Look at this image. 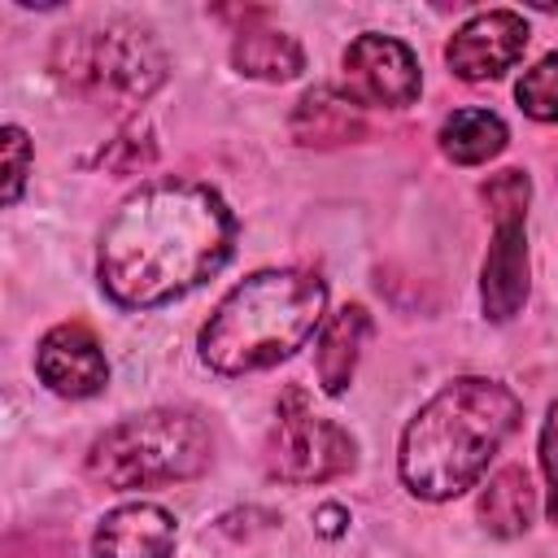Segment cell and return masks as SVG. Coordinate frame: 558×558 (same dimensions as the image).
<instances>
[{
	"instance_id": "1",
	"label": "cell",
	"mask_w": 558,
	"mask_h": 558,
	"mask_svg": "<svg viewBox=\"0 0 558 558\" xmlns=\"http://www.w3.org/2000/svg\"><path fill=\"white\" fill-rule=\"evenodd\" d=\"M235 244V218L201 183L135 192L100 240V283L126 310L161 305L209 279Z\"/></svg>"
},
{
	"instance_id": "2",
	"label": "cell",
	"mask_w": 558,
	"mask_h": 558,
	"mask_svg": "<svg viewBox=\"0 0 558 558\" xmlns=\"http://www.w3.org/2000/svg\"><path fill=\"white\" fill-rule=\"evenodd\" d=\"M519 423V397L493 379L445 384L401 436V480L427 501L471 488Z\"/></svg>"
},
{
	"instance_id": "3",
	"label": "cell",
	"mask_w": 558,
	"mask_h": 558,
	"mask_svg": "<svg viewBox=\"0 0 558 558\" xmlns=\"http://www.w3.org/2000/svg\"><path fill=\"white\" fill-rule=\"evenodd\" d=\"M323 305V279L305 270H262L214 310L201 331V357L222 375L275 366L314 336Z\"/></svg>"
},
{
	"instance_id": "4",
	"label": "cell",
	"mask_w": 558,
	"mask_h": 558,
	"mask_svg": "<svg viewBox=\"0 0 558 558\" xmlns=\"http://www.w3.org/2000/svg\"><path fill=\"white\" fill-rule=\"evenodd\" d=\"M209 466V432L187 410H148L109 427L92 453L87 471L105 488H153L192 480Z\"/></svg>"
},
{
	"instance_id": "5",
	"label": "cell",
	"mask_w": 558,
	"mask_h": 558,
	"mask_svg": "<svg viewBox=\"0 0 558 558\" xmlns=\"http://www.w3.org/2000/svg\"><path fill=\"white\" fill-rule=\"evenodd\" d=\"M52 65L74 92L113 105H135L166 78V52L157 39L126 22L65 35Z\"/></svg>"
},
{
	"instance_id": "6",
	"label": "cell",
	"mask_w": 558,
	"mask_h": 558,
	"mask_svg": "<svg viewBox=\"0 0 558 558\" xmlns=\"http://www.w3.org/2000/svg\"><path fill=\"white\" fill-rule=\"evenodd\" d=\"M353 466V436L318 418L301 388L279 397V423L266 440V471L283 484H323Z\"/></svg>"
},
{
	"instance_id": "7",
	"label": "cell",
	"mask_w": 558,
	"mask_h": 558,
	"mask_svg": "<svg viewBox=\"0 0 558 558\" xmlns=\"http://www.w3.org/2000/svg\"><path fill=\"white\" fill-rule=\"evenodd\" d=\"M418 96V61L392 35H357L344 52V100L401 109Z\"/></svg>"
},
{
	"instance_id": "8",
	"label": "cell",
	"mask_w": 558,
	"mask_h": 558,
	"mask_svg": "<svg viewBox=\"0 0 558 558\" xmlns=\"http://www.w3.org/2000/svg\"><path fill=\"white\" fill-rule=\"evenodd\" d=\"M527 48V22L510 9H488V13H475L445 48L449 57V70L466 83H480V78H497L501 70H510Z\"/></svg>"
},
{
	"instance_id": "9",
	"label": "cell",
	"mask_w": 558,
	"mask_h": 558,
	"mask_svg": "<svg viewBox=\"0 0 558 558\" xmlns=\"http://www.w3.org/2000/svg\"><path fill=\"white\" fill-rule=\"evenodd\" d=\"M35 366H39V379H44L52 392H61V397H92V392H100L105 379H109L105 353H100L96 336H92L83 323H61V327H52V331L39 340Z\"/></svg>"
},
{
	"instance_id": "10",
	"label": "cell",
	"mask_w": 558,
	"mask_h": 558,
	"mask_svg": "<svg viewBox=\"0 0 558 558\" xmlns=\"http://www.w3.org/2000/svg\"><path fill=\"white\" fill-rule=\"evenodd\" d=\"M480 296H484V314L497 318V323L514 318L519 305L527 301V240H523V222H497V235H493L488 257H484Z\"/></svg>"
},
{
	"instance_id": "11",
	"label": "cell",
	"mask_w": 558,
	"mask_h": 558,
	"mask_svg": "<svg viewBox=\"0 0 558 558\" xmlns=\"http://www.w3.org/2000/svg\"><path fill=\"white\" fill-rule=\"evenodd\" d=\"M96 558H170L174 549V519L161 506H122L100 519L96 527Z\"/></svg>"
},
{
	"instance_id": "12",
	"label": "cell",
	"mask_w": 558,
	"mask_h": 558,
	"mask_svg": "<svg viewBox=\"0 0 558 558\" xmlns=\"http://www.w3.org/2000/svg\"><path fill=\"white\" fill-rule=\"evenodd\" d=\"M362 118H357V105L336 96L331 87H314L296 100L292 109V140L305 144V148H336V144H349V140H362Z\"/></svg>"
},
{
	"instance_id": "13",
	"label": "cell",
	"mask_w": 558,
	"mask_h": 558,
	"mask_svg": "<svg viewBox=\"0 0 558 558\" xmlns=\"http://www.w3.org/2000/svg\"><path fill=\"white\" fill-rule=\"evenodd\" d=\"M366 331H371V318H366L362 305H344V310L323 327L318 357H314L323 392L340 397V392L349 388L353 366H357V353H362V344H366Z\"/></svg>"
},
{
	"instance_id": "14",
	"label": "cell",
	"mask_w": 558,
	"mask_h": 558,
	"mask_svg": "<svg viewBox=\"0 0 558 558\" xmlns=\"http://www.w3.org/2000/svg\"><path fill=\"white\" fill-rule=\"evenodd\" d=\"M231 61H235L240 74L283 83V78H296L301 74L305 52L283 31H240V39L231 44Z\"/></svg>"
},
{
	"instance_id": "15",
	"label": "cell",
	"mask_w": 558,
	"mask_h": 558,
	"mask_svg": "<svg viewBox=\"0 0 558 558\" xmlns=\"http://www.w3.org/2000/svg\"><path fill=\"white\" fill-rule=\"evenodd\" d=\"M532 480L523 466H506L488 480V488L480 493V519L493 536H519L532 523Z\"/></svg>"
},
{
	"instance_id": "16",
	"label": "cell",
	"mask_w": 558,
	"mask_h": 558,
	"mask_svg": "<svg viewBox=\"0 0 558 558\" xmlns=\"http://www.w3.org/2000/svg\"><path fill=\"white\" fill-rule=\"evenodd\" d=\"M440 148L458 166H480L506 148V122L488 109H458L440 126Z\"/></svg>"
},
{
	"instance_id": "17",
	"label": "cell",
	"mask_w": 558,
	"mask_h": 558,
	"mask_svg": "<svg viewBox=\"0 0 558 558\" xmlns=\"http://www.w3.org/2000/svg\"><path fill=\"white\" fill-rule=\"evenodd\" d=\"M514 96H519V109L523 113H532L541 122H558V52H549L545 61H536L519 78Z\"/></svg>"
},
{
	"instance_id": "18",
	"label": "cell",
	"mask_w": 558,
	"mask_h": 558,
	"mask_svg": "<svg viewBox=\"0 0 558 558\" xmlns=\"http://www.w3.org/2000/svg\"><path fill=\"white\" fill-rule=\"evenodd\" d=\"M480 196H484V205L493 209L497 222H523L532 183H527L523 170H501V174H493V179L480 187Z\"/></svg>"
},
{
	"instance_id": "19",
	"label": "cell",
	"mask_w": 558,
	"mask_h": 558,
	"mask_svg": "<svg viewBox=\"0 0 558 558\" xmlns=\"http://www.w3.org/2000/svg\"><path fill=\"white\" fill-rule=\"evenodd\" d=\"M148 161H153V140H148V131H140V126H131L126 135H118V140L100 153V166L113 170V174H131V170H140V166H148Z\"/></svg>"
},
{
	"instance_id": "20",
	"label": "cell",
	"mask_w": 558,
	"mask_h": 558,
	"mask_svg": "<svg viewBox=\"0 0 558 558\" xmlns=\"http://www.w3.org/2000/svg\"><path fill=\"white\" fill-rule=\"evenodd\" d=\"M26 166H31V144L22 126H4V201L13 205L22 183H26Z\"/></svg>"
},
{
	"instance_id": "21",
	"label": "cell",
	"mask_w": 558,
	"mask_h": 558,
	"mask_svg": "<svg viewBox=\"0 0 558 558\" xmlns=\"http://www.w3.org/2000/svg\"><path fill=\"white\" fill-rule=\"evenodd\" d=\"M541 466L549 480V519L558 523V401L549 405L545 427H541Z\"/></svg>"
},
{
	"instance_id": "22",
	"label": "cell",
	"mask_w": 558,
	"mask_h": 558,
	"mask_svg": "<svg viewBox=\"0 0 558 558\" xmlns=\"http://www.w3.org/2000/svg\"><path fill=\"white\" fill-rule=\"evenodd\" d=\"M318 523H323V532H327V536H331V532H340V510H336V506H327V510L318 514Z\"/></svg>"
}]
</instances>
